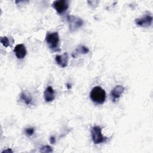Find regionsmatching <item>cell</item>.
I'll return each mask as SVG.
<instances>
[{"mask_svg": "<svg viewBox=\"0 0 153 153\" xmlns=\"http://www.w3.org/2000/svg\"><path fill=\"white\" fill-rule=\"evenodd\" d=\"M124 91V87L121 85H118L115 86L111 92V96L113 102H115L117 99L120 98Z\"/></svg>", "mask_w": 153, "mask_h": 153, "instance_id": "9c48e42d", "label": "cell"}, {"mask_svg": "<svg viewBox=\"0 0 153 153\" xmlns=\"http://www.w3.org/2000/svg\"><path fill=\"white\" fill-rule=\"evenodd\" d=\"M14 52L17 58L19 59H23L26 56L27 53L26 48L25 46L22 44L16 45L14 47Z\"/></svg>", "mask_w": 153, "mask_h": 153, "instance_id": "52a82bcc", "label": "cell"}, {"mask_svg": "<svg viewBox=\"0 0 153 153\" xmlns=\"http://www.w3.org/2000/svg\"><path fill=\"white\" fill-rule=\"evenodd\" d=\"M34 131H35V130H34V128L33 127H27L25 129V133L28 137L32 136L34 133Z\"/></svg>", "mask_w": 153, "mask_h": 153, "instance_id": "5bb4252c", "label": "cell"}, {"mask_svg": "<svg viewBox=\"0 0 153 153\" xmlns=\"http://www.w3.org/2000/svg\"><path fill=\"white\" fill-rule=\"evenodd\" d=\"M45 41L48 47L54 51L57 50L59 45V36L57 32H47L45 36Z\"/></svg>", "mask_w": 153, "mask_h": 153, "instance_id": "7a4b0ae2", "label": "cell"}, {"mask_svg": "<svg viewBox=\"0 0 153 153\" xmlns=\"http://www.w3.org/2000/svg\"><path fill=\"white\" fill-rule=\"evenodd\" d=\"M1 42L2 44L4 47H7L10 46V41L8 38L7 37V36L1 37Z\"/></svg>", "mask_w": 153, "mask_h": 153, "instance_id": "4fadbf2b", "label": "cell"}, {"mask_svg": "<svg viewBox=\"0 0 153 153\" xmlns=\"http://www.w3.org/2000/svg\"><path fill=\"white\" fill-rule=\"evenodd\" d=\"M20 99L22 100L26 105H30L32 102V99L30 94L27 91H23L20 94Z\"/></svg>", "mask_w": 153, "mask_h": 153, "instance_id": "7c38bea8", "label": "cell"}, {"mask_svg": "<svg viewBox=\"0 0 153 153\" xmlns=\"http://www.w3.org/2000/svg\"><path fill=\"white\" fill-rule=\"evenodd\" d=\"M67 21L69 23V28L71 32H74L80 28L84 24L82 19L74 15L68 16Z\"/></svg>", "mask_w": 153, "mask_h": 153, "instance_id": "277c9868", "label": "cell"}, {"mask_svg": "<svg viewBox=\"0 0 153 153\" xmlns=\"http://www.w3.org/2000/svg\"><path fill=\"white\" fill-rule=\"evenodd\" d=\"M134 22L136 25L139 26L147 27L151 25L152 23V17L151 14H146L140 18L136 19Z\"/></svg>", "mask_w": 153, "mask_h": 153, "instance_id": "5b68a950", "label": "cell"}, {"mask_svg": "<svg viewBox=\"0 0 153 153\" xmlns=\"http://www.w3.org/2000/svg\"><path fill=\"white\" fill-rule=\"evenodd\" d=\"M90 97L93 102L97 104H103L106 100V92L101 87L96 86L91 90Z\"/></svg>", "mask_w": 153, "mask_h": 153, "instance_id": "6da1fadb", "label": "cell"}, {"mask_svg": "<svg viewBox=\"0 0 153 153\" xmlns=\"http://www.w3.org/2000/svg\"><path fill=\"white\" fill-rule=\"evenodd\" d=\"M68 54L66 52L61 55H56L55 60L56 63L62 68H65L68 64Z\"/></svg>", "mask_w": 153, "mask_h": 153, "instance_id": "ba28073f", "label": "cell"}, {"mask_svg": "<svg viewBox=\"0 0 153 153\" xmlns=\"http://www.w3.org/2000/svg\"><path fill=\"white\" fill-rule=\"evenodd\" d=\"M52 7L59 14H62L68 10L69 7V2L66 0L55 1L52 4Z\"/></svg>", "mask_w": 153, "mask_h": 153, "instance_id": "8992f818", "label": "cell"}, {"mask_svg": "<svg viewBox=\"0 0 153 153\" xmlns=\"http://www.w3.org/2000/svg\"><path fill=\"white\" fill-rule=\"evenodd\" d=\"M52 151L53 149L51 147L48 145H44L40 148L41 152H51Z\"/></svg>", "mask_w": 153, "mask_h": 153, "instance_id": "9a60e30c", "label": "cell"}, {"mask_svg": "<svg viewBox=\"0 0 153 153\" xmlns=\"http://www.w3.org/2000/svg\"><path fill=\"white\" fill-rule=\"evenodd\" d=\"M44 100L46 102H52L55 98V94L51 86H48L44 92Z\"/></svg>", "mask_w": 153, "mask_h": 153, "instance_id": "30bf717a", "label": "cell"}, {"mask_svg": "<svg viewBox=\"0 0 153 153\" xmlns=\"http://www.w3.org/2000/svg\"><path fill=\"white\" fill-rule=\"evenodd\" d=\"M4 152H7V153H9V152H13V151L11 149H10V148H8V149H5V150H4V151H2V153H4Z\"/></svg>", "mask_w": 153, "mask_h": 153, "instance_id": "e0dca14e", "label": "cell"}, {"mask_svg": "<svg viewBox=\"0 0 153 153\" xmlns=\"http://www.w3.org/2000/svg\"><path fill=\"white\" fill-rule=\"evenodd\" d=\"M88 52H89V49L87 47L84 45H79L73 52L72 55L74 57V58H75L79 54H85Z\"/></svg>", "mask_w": 153, "mask_h": 153, "instance_id": "8fae6325", "label": "cell"}, {"mask_svg": "<svg viewBox=\"0 0 153 153\" xmlns=\"http://www.w3.org/2000/svg\"><path fill=\"white\" fill-rule=\"evenodd\" d=\"M91 139L94 144H100L106 141L107 137H104L102 134V128L98 126H93L91 129Z\"/></svg>", "mask_w": 153, "mask_h": 153, "instance_id": "3957f363", "label": "cell"}, {"mask_svg": "<svg viewBox=\"0 0 153 153\" xmlns=\"http://www.w3.org/2000/svg\"><path fill=\"white\" fill-rule=\"evenodd\" d=\"M50 142L51 144H54L56 142V139L54 136H51L50 138Z\"/></svg>", "mask_w": 153, "mask_h": 153, "instance_id": "2e32d148", "label": "cell"}]
</instances>
